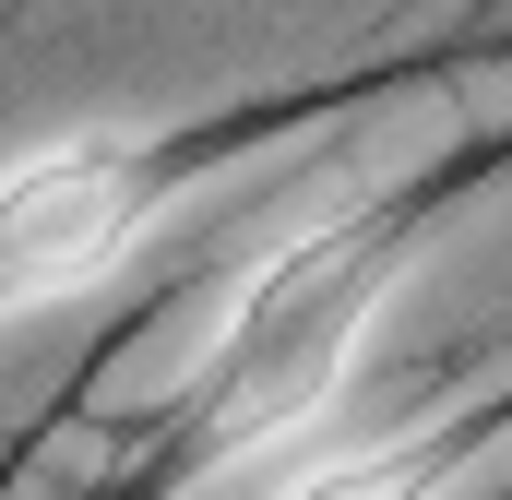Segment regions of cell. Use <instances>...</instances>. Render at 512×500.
Returning a JSON list of instances; mask_svg holds the SVG:
<instances>
[{"label":"cell","mask_w":512,"mask_h":500,"mask_svg":"<svg viewBox=\"0 0 512 500\" xmlns=\"http://www.w3.org/2000/svg\"><path fill=\"white\" fill-rule=\"evenodd\" d=\"M465 60H512L501 12H489L477 36H453V48H405V60L346 72V84H286V96H239V108L155 120V131H60V143L12 155V167H0V334L36 322V310H60V298H84V286H108L179 203H215L251 155L310 143L334 108L441 84V72H465Z\"/></svg>","instance_id":"obj_2"},{"label":"cell","mask_w":512,"mask_h":500,"mask_svg":"<svg viewBox=\"0 0 512 500\" xmlns=\"http://www.w3.org/2000/svg\"><path fill=\"white\" fill-rule=\"evenodd\" d=\"M501 453H512V370L465 381V358H441L417 417H393V429H370V441L310 453L274 500H465Z\"/></svg>","instance_id":"obj_3"},{"label":"cell","mask_w":512,"mask_h":500,"mask_svg":"<svg viewBox=\"0 0 512 500\" xmlns=\"http://www.w3.org/2000/svg\"><path fill=\"white\" fill-rule=\"evenodd\" d=\"M501 179H512V120L501 131H453L441 155H417L393 179L346 167L322 215L274 227L227 274V310H215L203 358L120 429L108 489H84V500H191V489H215L227 465H262V453L310 441L358 393V358H370L382 310L405 298V274L429 262V239L477 191H501Z\"/></svg>","instance_id":"obj_1"}]
</instances>
